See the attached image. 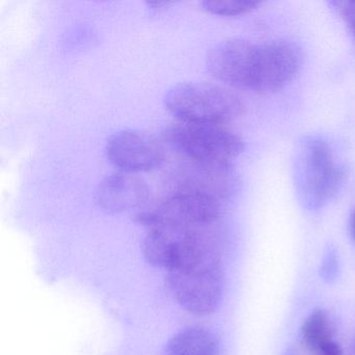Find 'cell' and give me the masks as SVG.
<instances>
[{"label":"cell","mask_w":355,"mask_h":355,"mask_svg":"<svg viewBox=\"0 0 355 355\" xmlns=\"http://www.w3.org/2000/svg\"><path fill=\"white\" fill-rule=\"evenodd\" d=\"M163 136L174 150L189 161L230 163L244 149L240 137L216 124L180 122L166 128Z\"/></svg>","instance_id":"277c9868"},{"label":"cell","mask_w":355,"mask_h":355,"mask_svg":"<svg viewBox=\"0 0 355 355\" xmlns=\"http://www.w3.org/2000/svg\"><path fill=\"white\" fill-rule=\"evenodd\" d=\"M332 5L355 37V1H334Z\"/></svg>","instance_id":"9a60e30c"},{"label":"cell","mask_w":355,"mask_h":355,"mask_svg":"<svg viewBox=\"0 0 355 355\" xmlns=\"http://www.w3.org/2000/svg\"><path fill=\"white\" fill-rule=\"evenodd\" d=\"M302 64L296 45L284 40L259 44L253 91L275 92L288 84Z\"/></svg>","instance_id":"9c48e42d"},{"label":"cell","mask_w":355,"mask_h":355,"mask_svg":"<svg viewBox=\"0 0 355 355\" xmlns=\"http://www.w3.org/2000/svg\"><path fill=\"white\" fill-rule=\"evenodd\" d=\"M149 188L143 178L126 172L101 180L96 190L97 205L110 213L140 209L148 201Z\"/></svg>","instance_id":"30bf717a"},{"label":"cell","mask_w":355,"mask_h":355,"mask_svg":"<svg viewBox=\"0 0 355 355\" xmlns=\"http://www.w3.org/2000/svg\"><path fill=\"white\" fill-rule=\"evenodd\" d=\"M320 277L327 284L336 282L340 273V259L334 245H328L322 255L320 263Z\"/></svg>","instance_id":"5bb4252c"},{"label":"cell","mask_w":355,"mask_h":355,"mask_svg":"<svg viewBox=\"0 0 355 355\" xmlns=\"http://www.w3.org/2000/svg\"><path fill=\"white\" fill-rule=\"evenodd\" d=\"M222 202L201 194L169 193L155 207L139 211L137 220L148 228L157 226L207 227L221 216Z\"/></svg>","instance_id":"5b68a950"},{"label":"cell","mask_w":355,"mask_h":355,"mask_svg":"<svg viewBox=\"0 0 355 355\" xmlns=\"http://www.w3.org/2000/svg\"><path fill=\"white\" fill-rule=\"evenodd\" d=\"M170 290L189 313L211 315L221 304L224 272L216 239L202 243L180 265L168 272Z\"/></svg>","instance_id":"6da1fadb"},{"label":"cell","mask_w":355,"mask_h":355,"mask_svg":"<svg viewBox=\"0 0 355 355\" xmlns=\"http://www.w3.org/2000/svg\"><path fill=\"white\" fill-rule=\"evenodd\" d=\"M319 353L320 355H343L342 349L336 342L330 343Z\"/></svg>","instance_id":"2e32d148"},{"label":"cell","mask_w":355,"mask_h":355,"mask_svg":"<svg viewBox=\"0 0 355 355\" xmlns=\"http://www.w3.org/2000/svg\"><path fill=\"white\" fill-rule=\"evenodd\" d=\"M221 347L215 332L205 327H189L174 334L165 355H220Z\"/></svg>","instance_id":"8fae6325"},{"label":"cell","mask_w":355,"mask_h":355,"mask_svg":"<svg viewBox=\"0 0 355 355\" xmlns=\"http://www.w3.org/2000/svg\"><path fill=\"white\" fill-rule=\"evenodd\" d=\"M166 109L180 122L223 125L243 113L242 101L232 90L211 83H182L166 93Z\"/></svg>","instance_id":"3957f363"},{"label":"cell","mask_w":355,"mask_h":355,"mask_svg":"<svg viewBox=\"0 0 355 355\" xmlns=\"http://www.w3.org/2000/svg\"><path fill=\"white\" fill-rule=\"evenodd\" d=\"M105 155L116 168L126 173L151 171L163 165L166 159L165 148L155 137L134 130L110 137Z\"/></svg>","instance_id":"ba28073f"},{"label":"cell","mask_w":355,"mask_h":355,"mask_svg":"<svg viewBox=\"0 0 355 355\" xmlns=\"http://www.w3.org/2000/svg\"><path fill=\"white\" fill-rule=\"evenodd\" d=\"M284 355H298V353H297V351L295 350L293 347H288V348H286V351H284Z\"/></svg>","instance_id":"ac0fdd59"},{"label":"cell","mask_w":355,"mask_h":355,"mask_svg":"<svg viewBox=\"0 0 355 355\" xmlns=\"http://www.w3.org/2000/svg\"><path fill=\"white\" fill-rule=\"evenodd\" d=\"M259 44L245 39H227L214 45L207 57L209 71L232 88L253 90Z\"/></svg>","instance_id":"52a82bcc"},{"label":"cell","mask_w":355,"mask_h":355,"mask_svg":"<svg viewBox=\"0 0 355 355\" xmlns=\"http://www.w3.org/2000/svg\"><path fill=\"white\" fill-rule=\"evenodd\" d=\"M169 193H193L216 200L230 198L236 190L238 178L232 163L186 159L167 178Z\"/></svg>","instance_id":"8992f818"},{"label":"cell","mask_w":355,"mask_h":355,"mask_svg":"<svg viewBox=\"0 0 355 355\" xmlns=\"http://www.w3.org/2000/svg\"><path fill=\"white\" fill-rule=\"evenodd\" d=\"M345 169L336 165L327 143L306 137L299 143L294 159L297 194L303 207L320 209L336 196L345 180Z\"/></svg>","instance_id":"7a4b0ae2"},{"label":"cell","mask_w":355,"mask_h":355,"mask_svg":"<svg viewBox=\"0 0 355 355\" xmlns=\"http://www.w3.org/2000/svg\"><path fill=\"white\" fill-rule=\"evenodd\" d=\"M301 334L305 345L318 352L334 342L331 322L327 311L322 309L311 311L303 322Z\"/></svg>","instance_id":"7c38bea8"},{"label":"cell","mask_w":355,"mask_h":355,"mask_svg":"<svg viewBox=\"0 0 355 355\" xmlns=\"http://www.w3.org/2000/svg\"><path fill=\"white\" fill-rule=\"evenodd\" d=\"M349 230H350V236L353 242L355 243V209L353 211L352 215L350 217V222H349Z\"/></svg>","instance_id":"e0dca14e"},{"label":"cell","mask_w":355,"mask_h":355,"mask_svg":"<svg viewBox=\"0 0 355 355\" xmlns=\"http://www.w3.org/2000/svg\"><path fill=\"white\" fill-rule=\"evenodd\" d=\"M203 9L214 15L239 16L254 11L261 3L253 0H207L203 1Z\"/></svg>","instance_id":"4fadbf2b"}]
</instances>
